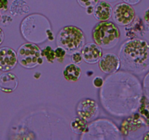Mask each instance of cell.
<instances>
[{"label":"cell","mask_w":149,"mask_h":140,"mask_svg":"<svg viewBox=\"0 0 149 140\" xmlns=\"http://www.w3.org/2000/svg\"><path fill=\"white\" fill-rule=\"evenodd\" d=\"M93 41L103 49H111L119 42L121 36L119 29L116 23L109 21H100L95 25L92 32Z\"/></svg>","instance_id":"obj_4"},{"label":"cell","mask_w":149,"mask_h":140,"mask_svg":"<svg viewBox=\"0 0 149 140\" xmlns=\"http://www.w3.org/2000/svg\"><path fill=\"white\" fill-rule=\"evenodd\" d=\"M77 113L79 117L87 122L94 120L98 116L99 106L96 101L92 99H83L79 102L77 106Z\"/></svg>","instance_id":"obj_9"},{"label":"cell","mask_w":149,"mask_h":140,"mask_svg":"<svg viewBox=\"0 0 149 140\" xmlns=\"http://www.w3.org/2000/svg\"><path fill=\"white\" fill-rule=\"evenodd\" d=\"M138 109V113L145 120L147 125H149V99L147 96H142Z\"/></svg>","instance_id":"obj_20"},{"label":"cell","mask_w":149,"mask_h":140,"mask_svg":"<svg viewBox=\"0 0 149 140\" xmlns=\"http://www.w3.org/2000/svg\"><path fill=\"white\" fill-rule=\"evenodd\" d=\"M119 58L122 69L141 74L149 69V43L140 38L129 39L121 46Z\"/></svg>","instance_id":"obj_2"},{"label":"cell","mask_w":149,"mask_h":140,"mask_svg":"<svg viewBox=\"0 0 149 140\" xmlns=\"http://www.w3.org/2000/svg\"><path fill=\"white\" fill-rule=\"evenodd\" d=\"M83 61L88 64H97L103 55V51L100 47L95 42L85 44L81 50Z\"/></svg>","instance_id":"obj_13"},{"label":"cell","mask_w":149,"mask_h":140,"mask_svg":"<svg viewBox=\"0 0 149 140\" xmlns=\"http://www.w3.org/2000/svg\"><path fill=\"white\" fill-rule=\"evenodd\" d=\"M98 66L102 72L108 74H113L120 69V60L116 54L108 52L103 54L98 61Z\"/></svg>","instance_id":"obj_11"},{"label":"cell","mask_w":149,"mask_h":140,"mask_svg":"<svg viewBox=\"0 0 149 140\" xmlns=\"http://www.w3.org/2000/svg\"><path fill=\"white\" fill-rule=\"evenodd\" d=\"M55 58L58 60V62L63 63L65 58V55H66V51L61 47H57L55 49Z\"/></svg>","instance_id":"obj_22"},{"label":"cell","mask_w":149,"mask_h":140,"mask_svg":"<svg viewBox=\"0 0 149 140\" xmlns=\"http://www.w3.org/2000/svg\"><path fill=\"white\" fill-rule=\"evenodd\" d=\"M87 76H88V77H90V76L92 75V74H93V71H87Z\"/></svg>","instance_id":"obj_34"},{"label":"cell","mask_w":149,"mask_h":140,"mask_svg":"<svg viewBox=\"0 0 149 140\" xmlns=\"http://www.w3.org/2000/svg\"><path fill=\"white\" fill-rule=\"evenodd\" d=\"M1 13H0V22H1Z\"/></svg>","instance_id":"obj_36"},{"label":"cell","mask_w":149,"mask_h":140,"mask_svg":"<svg viewBox=\"0 0 149 140\" xmlns=\"http://www.w3.org/2000/svg\"><path fill=\"white\" fill-rule=\"evenodd\" d=\"M125 2L127 3V4H130V5H133V4H137L138 3H139L141 0H123Z\"/></svg>","instance_id":"obj_29"},{"label":"cell","mask_w":149,"mask_h":140,"mask_svg":"<svg viewBox=\"0 0 149 140\" xmlns=\"http://www.w3.org/2000/svg\"><path fill=\"white\" fill-rule=\"evenodd\" d=\"M70 126L73 133L76 134H82L87 131L88 123L87 120L80 117H76L71 120Z\"/></svg>","instance_id":"obj_19"},{"label":"cell","mask_w":149,"mask_h":140,"mask_svg":"<svg viewBox=\"0 0 149 140\" xmlns=\"http://www.w3.org/2000/svg\"><path fill=\"white\" fill-rule=\"evenodd\" d=\"M81 139H123L120 131L111 120L98 119L88 124Z\"/></svg>","instance_id":"obj_6"},{"label":"cell","mask_w":149,"mask_h":140,"mask_svg":"<svg viewBox=\"0 0 149 140\" xmlns=\"http://www.w3.org/2000/svg\"><path fill=\"white\" fill-rule=\"evenodd\" d=\"M108 1H110V2H113V1H117V0H107Z\"/></svg>","instance_id":"obj_35"},{"label":"cell","mask_w":149,"mask_h":140,"mask_svg":"<svg viewBox=\"0 0 149 140\" xmlns=\"http://www.w3.org/2000/svg\"><path fill=\"white\" fill-rule=\"evenodd\" d=\"M8 9V0H0V11L6 12Z\"/></svg>","instance_id":"obj_27"},{"label":"cell","mask_w":149,"mask_h":140,"mask_svg":"<svg viewBox=\"0 0 149 140\" xmlns=\"http://www.w3.org/2000/svg\"><path fill=\"white\" fill-rule=\"evenodd\" d=\"M4 39V31L1 29V28H0V45L3 43Z\"/></svg>","instance_id":"obj_30"},{"label":"cell","mask_w":149,"mask_h":140,"mask_svg":"<svg viewBox=\"0 0 149 140\" xmlns=\"http://www.w3.org/2000/svg\"><path fill=\"white\" fill-rule=\"evenodd\" d=\"M103 83H104V80L101 77H99V76H97V77H95L93 80V84L96 88H100L103 86Z\"/></svg>","instance_id":"obj_25"},{"label":"cell","mask_w":149,"mask_h":140,"mask_svg":"<svg viewBox=\"0 0 149 140\" xmlns=\"http://www.w3.org/2000/svg\"><path fill=\"white\" fill-rule=\"evenodd\" d=\"M86 9V12L88 15L93 14V11H94V7H88Z\"/></svg>","instance_id":"obj_31"},{"label":"cell","mask_w":149,"mask_h":140,"mask_svg":"<svg viewBox=\"0 0 149 140\" xmlns=\"http://www.w3.org/2000/svg\"><path fill=\"white\" fill-rule=\"evenodd\" d=\"M143 139L149 140V131H147V132L144 134L143 136Z\"/></svg>","instance_id":"obj_32"},{"label":"cell","mask_w":149,"mask_h":140,"mask_svg":"<svg viewBox=\"0 0 149 140\" xmlns=\"http://www.w3.org/2000/svg\"><path fill=\"white\" fill-rule=\"evenodd\" d=\"M112 18L116 24L121 26H126L132 23L135 19V9L126 2L119 3L113 8Z\"/></svg>","instance_id":"obj_8"},{"label":"cell","mask_w":149,"mask_h":140,"mask_svg":"<svg viewBox=\"0 0 149 140\" xmlns=\"http://www.w3.org/2000/svg\"><path fill=\"white\" fill-rule=\"evenodd\" d=\"M145 120L141 117L139 113H132L127 118H125L120 125V132L122 135L128 136L130 134L135 133L142 128L147 127Z\"/></svg>","instance_id":"obj_10"},{"label":"cell","mask_w":149,"mask_h":140,"mask_svg":"<svg viewBox=\"0 0 149 140\" xmlns=\"http://www.w3.org/2000/svg\"><path fill=\"white\" fill-rule=\"evenodd\" d=\"M40 77H41V73L39 72H36L34 74H33V77L36 79L40 78Z\"/></svg>","instance_id":"obj_33"},{"label":"cell","mask_w":149,"mask_h":140,"mask_svg":"<svg viewBox=\"0 0 149 140\" xmlns=\"http://www.w3.org/2000/svg\"><path fill=\"white\" fill-rule=\"evenodd\" d=\"M77 1L81 7L87 8L88 7H95L99 0H77Z\"/></svg>","instance_id":"obj_23"},{"label":"cell","mask_w":149,"mask_h":140,"mask_svg":"<svg viewBox=\"0 0 149 140\" xmlns=\"http://www.w3.org/2000/svg\"><path fill=\"white\" fill-rule=\"evenodd\" d=\"M13 21V18H12L10 16L7 15H1V22L4 26H7V25L10 24L11 22Z\"/></svg>","instance_id":"obj_26"},{"label":"cell","mask_w":149,"mask_h":140,"mask_svg":"<svg viewBox=\"0 0 149 140\" xmlns=\"http://www.w3.org/2000/svg\"><path fill=\"white\" fill-rule=\"evenodd\" d=\"M71 61L73 64H80L83 61L82 55H81V52H75L74 53L71 54Z\"/></svg>","instance_id":"obj_24"},{"label":"cell","mask_w":149,"mask_h":140,"mask_svg":"<svg viewBox=\"0 0 149 140\" xmlns=\"http://www.w3.org/2000/svg\"><path fill=\"white\" fill-rule=\"evenodd\" d=\"M63 74L64 78L67 81L76 83L81 77V69L77 64H74L72 63L65 67Z\"/></svg>","instance_id":"obj_17"},{"label":"cell","mask_w":149,"mask_h":140,"mask_svg":"<svg viewBox=\"0 0 149 140\" xmlns=\"http://www.w3.org/2000/svg\"><path fill=\"white\" fill-rule=\"evenodd\" d=\"M125 36L129 39L142 37L144 36L147 29L143 21L140 17H138L133 20L131 23L126 26L125 29Z\"/></svg>","instance_id":"obj_14"},{"label":"cell","mask_w":149,"mask_h":140,"mask_svg":"<svg viewBox=\"0 0 149 140\" xmlns=\"http://www.w3.org/2000/svg\"><path fill=\"white\" fill-rule=\"evenodd\" d=\"M18 79L15 74L5 71L0 75V90L6 93H11L17 89Z\"/></svg>","instance_id":"obj_15"},{"label":"cell","mask_w":149,"mask_h":140,"mask_svg":"<svg viewBox=\"0 0 149 140\" xmlns=\"http://www.w3.org/2000/svg\"><path fill=\"white\" fill-rule=\"evenodd\" d=\"M17 64V52L10 47L0 48V71H10Z\"/></svg>","instance_id":"obj_12"},{"label":"cell","mask_w":149,"mask_h":140,"mask_svg":"<svg viewBox=\"0 0 149 140\" xmlns=\"http://www.w3.org/2000/svg\"><path fill=\"white\" fill-rule=\"evenodd\" d=\"M30 11V7L24 0H14L10 7V13L13 16L26 15Z\"/></svg>","instance_id":"obj_18"},{"label":"cell","mask_w":149,"mask_h":140,"mask_svg":"<svg viewBox=\"0 0 149 140\" xmlns=\"http://www.w3.org/2000/svg\"><path fill=\"white\" fill-rule=\"evenodd\" d=\"M17 62L26 69H33L43 64L42 50L36 44L26 42L19 47L17 52Z\"/></svg>","instance_id":"obj_7"},{"label":"cell","mask_w":149,"mask_h":140,"mask_svg":"<svg viewBox=\"0 0 149 140\" xmlns=\"http://www.w3.org/2000/svg\"><path fill=\"white\" fill-rule=\"evenodd\" d=\"M42 56L46 58L47 61L48 63H50V64H53L55 60L56 59L55 50L52 49L49 45H47L44 49L42 50Z\"/></svg>","instance_id":"obj_21"},{"label":"cell","mask_w":149,"mask_h":140,"mask_svg":"<svg viewBox=\"0 0 149 140\" xmlns=\"http://www.w3.org/2000/svg\"><path fill=\"white\" fill-rule=\"evenodd\" d=\"M20 32L26 40L35 44H41L47 39H55L49 20L43 15L34 13L25 18L20 23Z\"/></svg>","instance_id":"obj_3"},{"label":"cell","mask_w":149,"mask_h":140,"mask_svg":"<svg viewBox=\"0 0 149 140\" xmlns=\"http://www.w3.org/2000/svg\"><path fill=\"white\" fill-rule=\"evenodd\" d=\"M113 8L111 4L106 1H100L94 7L93 15L99 21H106L112 17Z\"/></svg>","instance_id":"obj_16"},{"label":"cell","mask_w":149,"mask_h":140,"mask_svg":"<svg viewBox=\"0 0 149 140\" xmlns=\"http://www.w3.org/2000/svg\"><path fill=\"white\" fill-rule=\"evenodd\" d=\"M143 19H144V21H145L146 24L147 26H149V8L145 12V13H144Z\"/></svg>","instance_id":"obj_28"},{"label":"cell","mask_w":149,"mask_h":140,"mask_svg":"<svg viewBox=\"0 0 149 140\" xmlns=\"http://www.w3.org/2000/svg\"><path fill=\"white\" fill-rule=\"evenodd\" d=\"M100 90V102L109 113L115 116L130 115L138 109L142 97L139 80L125 71L106 77Z\"/></svg>","instance_id":"obj_1"},{"label":"cell","mask_w":149,"mask_h":140,"mask_svg":"<svg viewBox=\"0 0 149 140\" xmlns=\"http://www.w3.org/2000/svg\"><path fill=\"white\" fill-rule=\"evenodd\" d=\"M85 35L79 28L74 26H66L61 29L56 39L58 47L63 48L68 55L79 52L85 45Z\"/></svg>","instance_id":"obj_5"}]
</instances>
